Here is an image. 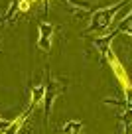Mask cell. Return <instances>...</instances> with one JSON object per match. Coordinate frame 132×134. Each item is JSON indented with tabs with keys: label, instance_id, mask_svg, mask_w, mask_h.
Segmentation results:
<instances>
[{
	"label": "cell",
	"instance_id": "8",
	"mask_svg": "<svg viewBox=\"0 0 132 134\" xmlns=\"http://www.w3.org/2000/svg\"><path fill=\"white\" fill-rule=\"evenodd\" d=\"M118 32H126V34H130V36H132V12L122 20V24L118 26Z\"/></svg>",
	"mask_w": 132,
	"mask_h": 134
},
{
	"label": "cell",
	"instance_id": "7",
	"mask_svg": "<svg viewBox=\"0 0 132 134\" xmlns=\"http://www.w3.org/2000/svg\"><path fill=\"white\" fill-rule=\"evenodd\" d=\"M83 122L81 120H67L65 124H61V134H81Z\"/></svg>",
	"mask_w": 132,
	"mask_h": 134
},
{
	"label": "cell",
	"instance_id": "11",
	"mask_svg": "<svg viewBox=\"0 0 132 134\" xmlns=\"http://www.w3.org/2000/svg\"><path fill=\"white\" fill-rule=\"evenodd\" d=\"M30 2H32V4H34V2H37V0H30Z\"/></svg>",
	"mask_w": 132,
	"mask_h": 134
},
{
	"label": "cell",
	"instance_id": "10",
	"mask_svg": "<svg viewBox=\"0 0 132 134\" xmlns=\"http://www.w3.org/2000/svg\"><path fill=\"white\" fill-rule=\"evenodd\" d=\"M8 124H10V120H4V118H0V134L6 130V126H8Z\"/></svg>",
	"mask_w": 132,
	"mask_h": 134
},
{
	"label": "cell",
	"instance_id": "4",
	"mask_svg": "<svg viewBox=\"0 0 132 134\" xmlns=\"http://www.w3.org/2000/svg\"><path fill=\"white\" fill-rule=\"evenodd\" d=\"M53 34H55V26L51 22H40V26H37V47L43 53H50L51 43H53Z\"/></svg>",
	"mask_w": 132,
	"mask_h": 134
},
{
	"label": "cell",
	"instance_id": "3",
	"mask_svg": "<svg viewBox=\"0 0 132 134\" xmlns=\"http://www.w3.org/2000/svg\"><path fill=\"white\" fill-rule=\"evenodd\" d=\"M65 91V83L63 79H57V77L50 75L47 73V81H46V95H43V107H46V120H50L51 110H53V105L57 97Z\"/></svg>",
	"mask_w": 132,
	"mask_h": 134
},
{
	"label": "cell",
	"instance_id": "5",
	"mask_svg": "<svg viewBox=\"0 0 132 134\" xmlns=\"http://www.w3.org/2000/svg\"><path fill=\"white\" fill-rule=\"evenodd\" d=\"M43 95H46V81L40 85H36V87H32V91H30V105L28 109L34 110L40 103H43Z\"/></svg>",
	"mask_w": 132,
	"mask_h": 134
},
{
	"label": "cell",
	"instance_id": "2",
	"mask_svg": "<svg viewBox=\"0 0 132 134\" xmlns=\"http://www.w3.org/2000/svg\"><path fill=\"white\" fill-rule=\"evenodd\" d=\"M128 0H120L116 2L112 8H101L93 14V24L89 26V32H103V30L111 28V24H114L116 20V14L122 10V6L126 4Z\"/></svg>",
	"mask_w": 132,
	"mask_h": 134
},
{
	"label": "cell",
	"instance_id": "9",
	"mask_svg": "<svg viewBox=\"0 0 132 134\" xmlns=\"http://www.w3.org/2000/svg\"><path fill=\"white\" fill-rule=\"evenodd\" d=\"M30 8H32V2H30V0H18L16 2V10L18 12H28Z\"/></svg>",
	"mask_w": 132,
	"mask_h": 134
},
{
	"label": "cell",
	"instance_id": "1",
	"mask_svg": "<svg viewBox=\"0 0 132 134\" xmlns=\"http://www.w3.org/2000/svg\"><path fill=\"white\" fill-rule=\"evenodd\" d=\"M103 55L107 57L108 65H111V71L114 73L116 81H118L120 87H122V93H124V97H126L128 105L132 107V81H130V77H128V73H126V67H124L122 63H120V59L116 57V53H114V49H112V46H108L107 51H104Z\"/></svg>",
	"mask_w": 132,
	"mask_h": 134
},
{
	"label": "cell",
	"instance_id": "6",
	"mask_svg": "<svg viewBox=\"0 0 132 134\" xmlns=\"http://www.w3.org/2000/svg\"><path fill=\"white\" fill-rule=\"evenodd\" d=\"M30 113L32 110L30 109H26L22 114H18V118H14V120H10V124L6 126V130L2 134H20V130H22V126H24V122H26V118L30 116Z\"/></svg>",
	"mask_w": 132,
	"mask_h": 134
}]
</instances>
